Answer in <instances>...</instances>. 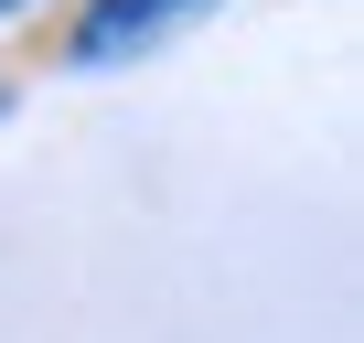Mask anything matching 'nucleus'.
Instances as JSON below:
<instances>
[{"instance_id": "f257e3e1", "label": "nucleus", "mask_w": 364, "mask_h": 343, "mask_svg": "<svg viewBox=\"0 0 364 343\" xmlns=\"http://www.w3.org/2000/svg\"><path fill=\"white\" fill-rule=\"evenodd\" d=\"M204 11H225V0H75V11H54L43 33H22V65L43 75H97V65H129L171 33H193Z\"/></svg>"}, {"instance_id": "f03ea898", "label": "nucleus", "mask_w": 364, "mask_h": 343, "mask_svg": "<svg viewBox=\"0 0 364 343\" xmlns=\"http://www.w3.org/2000/svg\"><path fill=\"white\" fill-rule=\"evenodd\" d=\"M11 86H22V65H0V107H11Z\"/></svg>"}, {"instance_id": "7ed1b4c3", "label": "nucleus", "mask_w": 364, "mask_h": 343, "mask_svg": "<svg viewBox=\"0 0 364 343\" xmlns=\"http://www.w3.org/2000/svg\"><path fill=\"white\" fill-rule=\"evenodd\" d=\"M0 11H33V0H0Z\"/></svg>"}]
</instances>
